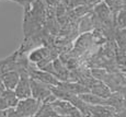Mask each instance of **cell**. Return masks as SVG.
I'll list each match as a JSON object with an SVG mask.
<instances>
[{
  "mask_svg": "<svg viewBox=\"0 0 126 117\" xmlns=\"http://www.w3.org/2000/svg\"><path fill=\"white\" fill-rule=\"evenodd\" d=\"M7 108H9V106H8V104H7L6 100L0 95V111H6Z\"/></svg>",
  "mask_w": 126,
  "mask_h": 117,
  "instance_id": "5bb4252c",
  "label": "cell"
},
{
  "mask_svg": "<svg viewBox=\"0 0 126 117\" xmlns=\"http://www.w3.org/2000/svg\"><path fill=\"white\" fill-rule=\"evenodd\" d=\"M20 79V72L16 70H8L6 72L1 73V80L3 82V85L6 89L14 90V88L16 87Z\"/></svg>",
  "mask_w": 126,
  "mask_h": 117,
  "instance_id": "5b68a950",
  "label": "cell"
},
{
  "mask_svg": "<svg viewBox=\"0 0 126 117\" xmlns=\"http://www.w3.org/2000/svg\"><path fill=\"white\" fill-rule=\"evenodd\" d=\"M45 1L47 2L49 6H54V4L58 3V1H59V0H45Z\"/></svg>",
  "mask_w": 126,
  "mask_h": 117,
  "instance_id": "2e32d148",
  "label": "cell"
},
{
  "mask_svg": "<svg viewBox=\"0 0 126 117\" xmlns=\"http://www.w3.org/2000/svg\"><path fill=\"white\" fill-rule=\"evenodd\" d=\"M48 55H49V52L46 48H40V49H36L31 53V55L29 56V59L33 62H38L41 60L47 59Z\"/></svg>",
  "mask_w": 126,
  "mask_h": 117,
  "instance_id": "4fadbf2b",
  "label": "cell"
},
{
  "mask_svg": "<svg viewBox=\"0 0 126 117\" xmlns=\"http://www.w3.org/2000/svg\"><path fill=\"white\" fill-rule=\"evenodd\" d=\"M0 95L6 100V102H7V104H8L9 107H16V104H18V102H19V99H18V96L16 95L14 90L6 89Z\"/></svg>",
  "mask_w": 126,
  "mask_h": 117,
  "instance_id": "7c38bea8",
  "label": "cell"
},
{
  "mask_svg": "<svg viewBox=\"0 0 126 117\" xmlns=\"http://www.w3.org/2000/svg\"><path fill=\"white\" fill-rule=\"evenodd\" d=\"M4 90H6V88H4L3 82H2V80H1V73H0V94H1Z\"/></svg>",
  "mask_w": 126,
  "mask_h": 117,
  "instance_id": "9a60e30c",
  "label": "cell"
},
{
  "mask_svg": "<svg viewBox=\"0 0 126 117\" xmlns=\"http://www.w3.org/2000/svg\"><path fill=\"white\" fill-rule=\"evenodd\" d=\"M52 85L43 83V82L35 80L31 78V91H32V96L34 99L38 100L40 102H43L48 95L52 94Z\"/></svg>",
  "mask_w": 126,
  "mask_h": 117,
  "instance_id": "277c9868",
  "label": "cell"
},
{
  "mask_svg": "<svg viewBox=\"0 0 126 117\" xmlns=\"http://www.w3.org/2000/svg\"><path fill=\"white\" fill-rule=\"evenodd\" d=\"M86 2H88V3H98V2H100V0H84Z\"/></svg>",
  "mask_w": 126,
  "mask_h": 117,
  "instance_id": "e0dca14e",
  "label": "cell"
},
{
  "mask_svg": "<svg viewBox=\"0 0 126 117\" xmlns=\"http://www.w3.org/2000/svg\"><path fill=\"white\" fill-rule=\"evenodd\" d=\"M94 12L96 13V15L102 20V22L105 23H110L111 21V9L109 8V6L105 2H100L94 9Z\"/></svg>",
  "mask_w": 126,
  "mask_h": 117,
  "instance_id": "9c48e42d",
  "label": "cell"
},
{
  "mask_svg": "<svg viewBox=\"0 0 126 117\" xmlns=\"http://www.w3.org/2000/svg\"><path fill=\"white\" fill-rule=\"evenodd\" d=\"M55 111L57 112L58 116L64 115V116H80L81 112L74 106L69 101H65V100H55L50 103Z\"/></svg>",
  "mask_w": 126,
  "mask_h": 117,
  "instance_id": "3957f363",
  "label": "cell"
},
{
  "mask_svg": "<svg viewBox=\"0 0 126 117\" xmlns=\"http://www.w3.org/2000/svg\"><path fill=\"white\" fill-rule=\"evenodd\" d=\"M58 87H62L63 89H65L66 91L70 92L72 94H83V93H88L90 92V89L84 85H81V84H78V83H59Z\"/></svg>",
  "mask_w": 126,
  "mask_h": 117,
  "instance_id": "30bf717a",
  "label": "cell"
},
{
  "mask_svg": "<svg viewBox=\"0 0 126 117\" xmlns=\"http://www.w3.org/2000/svg\"><path fill=\"white\" fill-rule=\"evenodd\" d=\"M35 116L54 117V116H58V114L50 103H41L40 108H38V111L36 112Z\"/></svg>",
  "mask_w": 126,
  "mask_h": 117,
  "instance_id": "8fae6325",
  "label": "cell"
},
{
  "mask_svg": "<svg viewBox=\"0 0 126 117\" xmlns=\"http://www.w3.org/2000/svg\"><path fill=\"white\" fill-rule=\"evenodd\" d=\"M92 88H89L90 89V92L98 96H101L103 99H108V97L111 96V90L109 89V87H106L105 84H103L102 82L99 81H94L93 83L91 84Z\"/></svg>",
  "mask_w": 126,
  "mask_h": 117,
  "instance_id": "ba28073f",
  "label": "cell"
},
{
  "mask_svg": "<svg viewBox=\"0 0 126 117\" xmlns=\"http://www.w3.org/2000/svg\"><path fill=\"white\" fill-rule=\"evenodd\" d=\"M42 102L38 100L34 99L33 96L26 97V99L19 100L16 106L14 107L18 113L19 117H30V116H35L36 112L40 108V105Z\"/></svg>",
  "mask_w": 126,
  "mask_h": 117,
  "instance_id": "6da1fadb",
  "label": "cell"
},
{
  "mask_svg": "<svg viewBox=\"0 0 126 117\" xmlns=\"http://www.w3.org/2000/svg\"><path fill=\"white\" fill-rule=\"evenodd\" d=\"M14 92H16V95L18 96L19 100L32 96V91H31V78L25 70H23L20 73V79H19V82H18V84H16V87L14 88Z\"/></svg>",
  "mask_w": 126,
  "mask_h": 117,
  "instance_id": "7a4b0ae2",
  "label": "cell"
},
{
  "mask_svg": "<svg viewBox=\"0 0 126 117\" xmlns=\"http://www.w3.org/2000/svg\"><path fill=\"white\" fill-rule=\"evenodd\" d=\"M88 113H91L94 116H114L115 109L105 106L104 104H95L93 106L88 104Z\"/></svg>",
  "mask_w": 126,
  "mask_h": 117,
  "instance_id": "52a82bcc",
  "label": "cell"
},
{
  "mask_svg": "<svg viewBox=\"0 0 126 117\" xmlns=\"http://www.w3.org/2000/svg\"><path fill=\"white\" fill-rule=\"evenodd\" d=\"M31 78H33V79L35 80H38V81L43 82V83H46V84H49L52 85V87H58L59 85V80H57L56 78H55L54 74L49 73V72L47 71H36V70H34V71L31 72Z\"/></svg>",
  "mask_w": 126,
  "mask_h": 117,
  "instance_id": "8992f818",
  "label": "cell"
}]
</instances>
